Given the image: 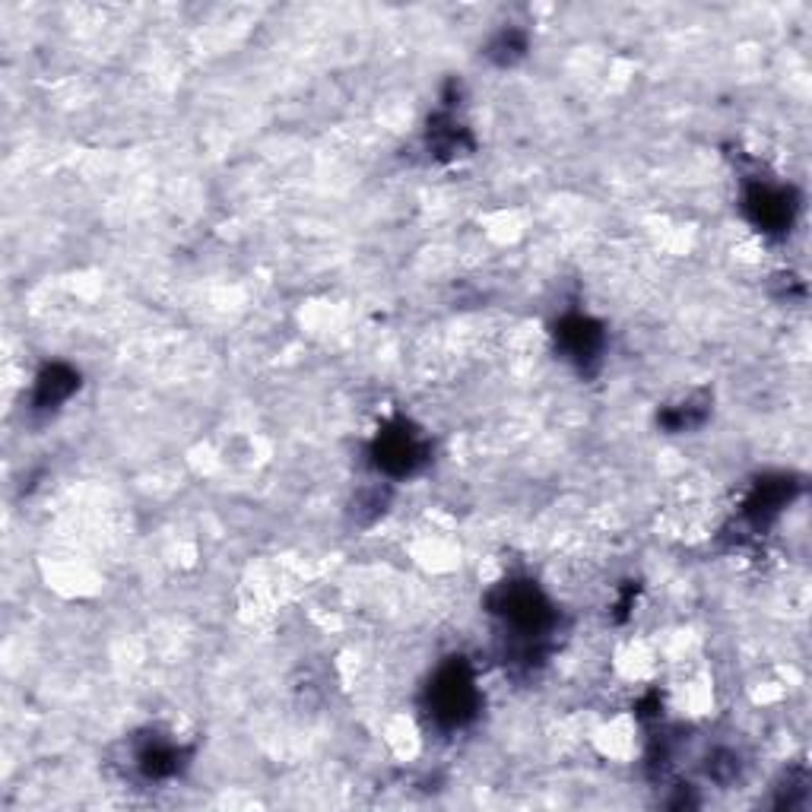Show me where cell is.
<instances>
[{
  "instance_id": "6da1fadb",
  "label": "cell",
  "mask_w": 812,
  "mask_h": 812,
  "mask_svg": "<svg viewBox=\"0 0 812 812\" xmlns=\"http://www.w3.org/2000/svg\"><path fill=\"white\" fill-rule=\"evenodd\" d=\"M470 708H473V679L467 676V669L461 666L444 669L435 686V714L451 724H461Z\"/></svg>"
},
{
  "instance_id": "7a4b0ae2",
  "label": "cell",
  "mask_w": 812,
  "mask_h": 812,
  "mask_svg": "<svg viewBox=\"0 0 812 812\" xmlns=\"http://www.w3.org/2000/svg\"><path fill=\"white\" fill-rule=\"evenodd\" d=\"M416 461H419V444L416 439L407 435V432L388 435L384 442L378 444V464L388 467L391 473H407V470H413Z\"/></svg>"
}]
</instances>
